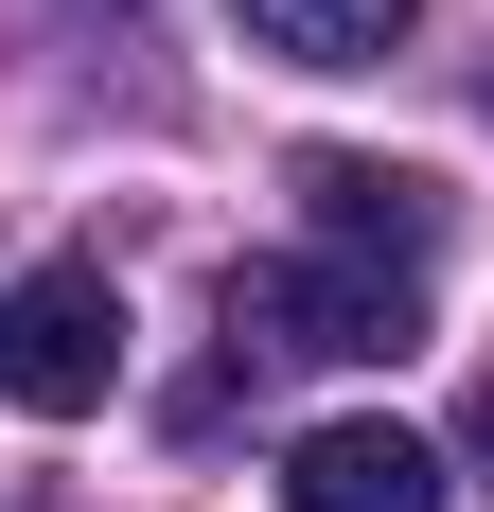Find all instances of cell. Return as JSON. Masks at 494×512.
<instances>
[{"label": "cell", "mask_w": 494, "mask_h": 512, "mask_svg": "<svg viewBox=\"0 0 494 512\" xmlns=\"http://www.w3.org/2000/svg\"><path fill=\"white\" fill-rule=\"evenodd\" d=\"M406 336H424V301L389 265H336V248L230 265V354H265V371H389Z\"/></svg>", "instance_id": "cell-1"}, {"label": "cell", "mask_w": 494, "mask_h": 512, "mask_svg": "<svg viewBox=\"0 0 494 512\" xmlns=\"http://www.w3.org/2000/svg\"><path fill=\"white\" fill-rule=\"evenodd\" d=\"M106 389H124V283L106 265H18L0 283V407L89 424Z\"/></svg>", "instance_id": "cell-2"}, {"label": "cell", "mask_w": 494, "mask_h": 512, "mask_svg": "<svg viewBox=\"0 0 494 512\" xmlns=\"http://www.w3.org/2000/svg\"><path fill=\"white\" fill-rule=\"evenodd\" d=\"M300 230H318L336 265H389V283H406V265L442 248V177H406V159H353V142H318V159H300Z\"/></svg>", "instance_id": "cell-3"}, {"label": "cell", "mask_w": 494, "mask_h": 512, "mask_svg": "<svg viewBox=\"0 0 494 512\" xmlns=\"http://www.w3.org/2000/svg\"><path fill=\"white\" fill-rule=\"evenodd\" d=\"M459 477H442V442L424 424H318L283 460V512H442Z\"/></svg>", "instance_id": "cell-4"}, {"label": "cell", "mask_w": 494, "mask_h": 512, "mask_svg": "<svg viewBox=\"0 0 494 512\" xmlns=\"http://www.w3.org/2000/svg\"><path fill=\"white\" fill-rule=\"evenodd\" d=\"M406 18H424V0H247V36L283 53V71H371Z\"/></svg>", "instance_id": "cell-5"}]
</instances>
